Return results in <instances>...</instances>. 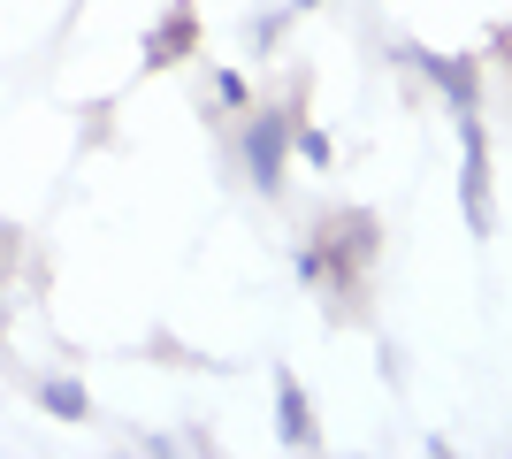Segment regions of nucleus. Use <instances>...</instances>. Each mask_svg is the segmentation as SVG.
Listing matches in <instances>:
<instances>
[{"label": "nucleus", "mask_w": 512, "mask_h": 459, "mask_svg": "<svg viewBox=\"0 0 512 459\" xmlns=\"http://www.w3.org/2000/svg\"><path fill=\"white\" fill-rule=\"evenodd\" d=\"M276 146H283L276 123H253V176L260 184H276Z\"/></svg>", "instance_id": "f257e3e1"}, {"label": "nucleus", "mask_w": 512, "mask_h": 459, "mask_svg": "<svg viewBox=\"0 0 512 459\" xmlns=\"http://www.w3.org/2000/svg\"><path fill=\"white\" fill-rule=\"evenodd\" d=\"M46 406H54V414H85V391H77V383H46Z\"/></svg>", "instance_id": "f03ea898"}]
</instances>
